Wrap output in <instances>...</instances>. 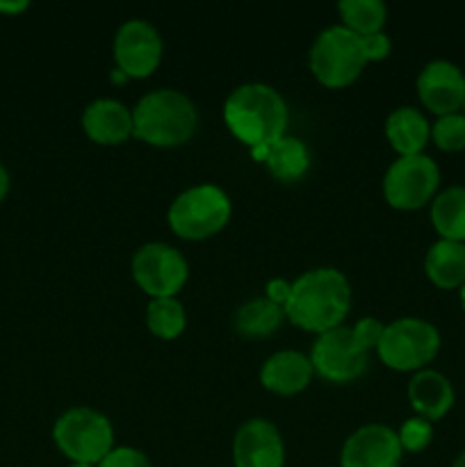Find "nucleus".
<instances>
[{
  "instance_id": "1",
  "label": "nucleus",
  "mask_w": 465,
  "mask_h": 467,
  "mask_svg": "<svg viewBox=\"0 0 465 467\" xmlns=\"http://www.w3.org/2000/svg\"><path fill=\"white\" fill-rule=\"evenodd\" d=\"M351 308V285L340 269L319 267L292 281L285 317L308 333L331 331L342 327Z\"/></svg>"
},
{
  "instance_id": "2",
  "label": "nucleus",
  "mask_w": 465,
  "mask_h": 467,
  "mask_svg": "<svg viewBox=\"0 0 465 467\" xmlns=\"http://www.w3.org/2000/svg\"><path fill=\"white\" fill-rule=\"evenodd\" d=\"M287 103L274 87L249 82L232 91L223 103L228 130L249 149H264L285 137Z\"/></svg>"
},
{
  "instance_id": "3",
  "label": "nucleus",
  "mask_w": 465,
  "mask_h": 467,
  "mask_svg": "<svg viewBox=\"0 0 465 467\" xmlns=\"http://www.w3.org/2000/svg\"><path fill=\"white\" fill-rule=\"evenodd\" d=\"M132 137L158 149H176L194 137L199 112L190 96L178 89H155L132 109Z\"/></svg>"
},
{
  "instance_id": "4",
  "label": "nucleus",
  "mask_w": 465,
  "mask_h": 467,
  "mask_svg": "<svg viewBox=\"0 0 465 467\" xmlns=\"http://www.w3.org/2000/svg\"><path fill=\"white\" fill-rule=\"evenodd\" d=\"M232 214V203L217 185H196L185 190L169 205V228L190 242L208 240L226 228Z\"/></svg>"
},
{
  "instance_id": "5",
  "label": "nucleus",
  "mask_w": 465,
  "mask_h": 467,
  "mask_svg": "<svg viewBox=\"0 0 465 467\" xmlns=\"http://www.w3.org/2000/svg\"><path fill=\"white\" fill-rule=\"evenodd\" d=\"M53 441L71 463L98 465L114 450V429L108 415L78 406L55 420Z\"/></svg>"
},
{
  "instance_id": "6",
  "label": "nucleus",
  "mask_w": 465,
  "mask_h": 467,
  "mask_svg": "<svg viewBox=\"0 0 465 467\" xmlns=\"http://www.w3.org/2000/svg\"><path fill=\"white\" fill-rule=\"evenodd\" d=\"M310 71L328 89H342L356 82L367 67L363 39L342 26H331L310 46Z\"/></svg>"
},
{
  "instance_id": "7",
  "label": "nucleus",
  "mask_w": 465,
  "mask_h": 467,
  "mask_svg": "<svg viewBox=\"0 0 465 467\" xmlns=\"http://www.w3.org/2000/svg\"><path fill=\"white\" fill-rule=\"evenodd\" d=\"M378 358L395 372H419L440 351V333L431 322L419 317H401L386 324L377 347Z\"/></svg>"
},
{
  "instance_id": "8",
  "label": "nucleus",
  "mask_w": 465,
  "mask_h": 467,
  "mask_svg": "<svg viewBox=\"0 0 465 467\" xmlns=\"http://www.w3.org/2000/svg\"><path fill=\"white\" fill-rule=\"evenodd\" d=\"M440 169L429 155H408L388 167L383 176V196L395 210H419L436 199Z\"/></svg>"
},
{
  "instance_id": "9",
  "label": "nucleus",
  "mask_w": 465,
  "mask_h": 467,
  "mask_svg": "<svg viewBox=\"0 0 465 467\" xmlns=\"http://www.w3.org/2000/svg\"><path fill=\"white\" fill-rule=\"evenodd\" d=\"M190 265L185 255L164 242H149L132 255V278L150 299L176 296L185 287Z\"/></svg>"
},
{
  "instance_id": "10",
  "label": "nucleus",
  "mask_w": 465,
  "mask_h": 467,
  "mask_svg": "<svg viewBox=\"0 0 465 467\" xmlns=\"http://www.w3.org/2000/svg\"><path fill=\"white\" fill-rule=\"evenodd\" d=\"M367 356L369 351L360 345L349 327H337L317 336L308 358L315 374L326 381L351 383L365 374Z\"/></svg>"
},
{
  "instance_id": "11",
  "label": "nucleus",
  "mask_w": 465,
  "mask_h": 467,
  "mask_svg": "<svg viewBox=\"0 0 465 467\" xmlns=\"http://www.w3.org/2000/svg\"><path fill=\"white\" fill-rule=\"evenodd\" d=\"M114 59L128 78H149L162 62V36L149 21H126L114 36Z\"/></svg>"
},
{
  "instance_id": "12",
  "label": "nucleus",
  "mask_w": 465,
  "mask_h": 467,
  "mask_svg": "<svg viewBox=\"0 0 465 467\" xmlns=\"http://www.w3.org/2000/svg\"><path fill=\"white\" fill-rule=\"evenodd\" d=\"M404 450L395 429L386 424H365L345 441L340 467H399Z\"/></svg>"
},
{
  "instance_id": "13",
  "label": "nucleus",
  "mask_w": 465,
  "mask_h": 467,
  "mask_svg": "<svg viewBox=\"0 0 465 467\" xmlns=\"http://www.w3.org/2000/svg\"><path fill=\"white\" fill-rule=\"evenodd\" d=\"M418 96L424 108L436 117H447L463 109L465 105V73L447 59H433L419 71Z\"/></svg>"
},
{
  "instance_id": "14",
  "label": "nucleus",
  "mask_w": 465,
  "mask_h": 467,
  "mask_svg": "<svg viewBox=\"0 0 465 467\" xmlns=\"http://www.w3.org/2000/svg\"><path fill=\"white\" fill-rule=\"evenodd\" d=\"M235 467H285V442L269 420L255 418L242 424L232 438Z\"/></svg>"
},
{
  "instance_id": "15",
  "label": "nucleus",
  "mask_w": 465,
  "mask_h": 467,
  "mask_svg": "<svg viewBox=\"0 0 465 467\" xmlns=\"http://www.w3.org/2000/svg\"><path fill=\"white\" fill-rule=\"evenodd\" d=\"M82 130L91 141L103 146L123 144L132 137V109L114 99H98L89 103L82 112Z\"/></svg>"
},
{
  "instance_id": "16",
  "label": "nucleus",
  "mask_w": 465,
  "mask_h": 467,
  "mask_svg": "<svg viewBox=\"0 0 465 467\" xmlns=\"http://www.w3.org/2000/svg\"><path fill=\"white\" fill-rule=\"evenodd\" d=\"M315 377L313 363L305 354L294 349L278 351L264 360L260 369V383L264 390L281 397H292L304 392Z\"/></svg>"
},
{
  "instance_id": "17",
  "label": "nucleus",
  "mask_w": 465,
  "mask_h": 467,
  "mask_svg": "<svg viewBox=\"0 0 465 467\" xmlns=\"http://www.w3.org/2000/svg\"><path fill=\"white\" fill-rule=\"evenodd\" d=\"M454 386L436 369H419L408 381V401L418 418L438 422L454 406Z\"/></svg>"
},
{
  "instance_id": "18",
  "label": "nucleus",
  "mask_w": 465,
  "mask_h": 467,
  "mask_svg": "<svg viewBox=\"0 0 465 467\" xmlns=\"http://www.w3.org/2000/svg\"><path fill=\"white\" fill-rule=\"evenodd\" d=\"M251 155L269 169L276 181L296 182L305 176L310 167V153L305 144L296 137H281L264 149H251Z\"/></svg>"
},
{
  "instance_id": "19",
  "label": "nucleus",
  "mask_w": 465,
  "mask_h": 467,
  "mask_svg": "<svg viewBox=\"0 0 465 467\" xmlns=\"http://www.w3.org/2000/svg\"><path fill=\"white\" fill-rule=\"evenodd\" d=\"M386 137L399 158L422 155L431 140V126L419 109L397 108L386 119Z\"/></svg>"
},
{
  "instance_id": "20",
  "label": "nucleus",
  "mask_w": 465,
  "mask_h": 467,
  "mask_svg": "<svg viewBox=\"0 0 465 467\" xmlns=\"http://www.w3.org/2000/svg\"><path fill=\"white\" fill-rule=\"evenodd\" d=\"M427 278L440 290H456L465 283V242L438 240L424 258Z\"/></svg>"
},
{
  "instance_id": "21",
  "label": "nucleus",
  "mask_w": 465,
  "mask_h": 467,
  "mask_svg": "<svg viewBox=\"0 0 465 467\" xmlns=\"http://www.w3.org/2000/svg\"><path fill=\"white\" fill-rule=\"evenodd\" d=\"M431 223L440 240L465 242V187L451 185L436 194L431 203Z\"/></svg>"
},
{
  "instance_id": "22",
  "label": "nucleus",
  "mask_w": 465,
  "mask_h": 467,
  "mask_svg": "<svg viewBox=\"0 0 465 467\" xmlns=\"http://www.w3.org/2000/svg\"><path fill=\"white\" fill-rule=\"evenodd\" d=\"M283 319H285V310L272 304L267 296H260V299H251L240 306L235 315V331L251 340H263L281 328Z\"/></svg>"
},
{
  "instance_id": "23",
  "label": "nucleus",
  "mask_w": 465,
  "mask_h": 467,
  "mask_svg": "<svg viewBox=\"0 0 465 467\" xmlns=\"http://www.w3.org/2000/svg\"><path fill=\"white\" fill-rule=\"evenodd\" d=\"M337 12L342 16V27L358 36L383 32L388 18V7L381 0H342Z\"/></svg>"
},
{
  "instance_id": "24",
  "label": "nucleus",
  "mask_w": 465,
  "mask_h": 467,
  "mask_svg": "<svg viewBox=\"0 0 465 467\" xmlns=\"http://www.w3.org/2000/svg\"><path fill=\"white\" fill-rule=\"evenodd\" d=\"M146 327L160 340H176L185 333L187 315L176 296L167 299H150L146 308Z\"/></svg>"
},
{
  "instance_id": "25",
  "label": "nucleus",
  "mask_w": 465,
  "mask_h": 467,
  "mask_svg": "<svg viewBox=\"0 0 465 467\" xmlns=\"http://www.w3.org/2000/svg\"><path fill=\"white\" fill-rule=\"evenodd\" d=\"M431 140L445 153H459L465 149V114H447L438 117L431 126Z\"/></svg>"
},
{
  "instance_id": "26",
  "label": "nucleus",
  "mask_w": 465,
  "mask_h": 467,
  "mask_svg": "<svg viewBox=\"0 0 465 467\" xmlns=\"http://www.w3.org/2000/svg\"><path fill=\"white\" fill-rule=\"evenodd\" d=\"M397 436H399L401 450L408 451V454H419L431 445L433 424L424 418H410L401 424Z\"/></svg>"
},
{
  "instance_id": "27",
  "label": "nucleus",
  "mask_w": 465,
  "mask_h": 467,
  "mask_svg": "<svg viewBox=\"0 0 465 467\" xmlns=\"http://www.w3.org/2000/svg\"><path fill=\"white\" fill-rule=\"evenodd\" d=\"M96 467H153V463L135 447H114Z\"/></svg>"
},
{
  "instance_id": "28",
  "label": "nucleus",
  "mask_w": 465,
  "mask_h": 467,
  "mask_svg": "<svg viewBox=\"0 0 465 467\" xmlns=\"http://www.w3.org/2000/svg\"><path fill=\"white\" fill-rule=\"evenodd\" d=\"M383 328H386V324L378 322V319L363 317V319H358L354 327H351V331H354V336L358 337V342L365 347V349L372 351V349H377L378 342H381Z\"/></svg>"
},
{
  "instance_id": "29",
  "label": "nucleus",
  "mask_w": 465,
  "mask_h": 467,
  "mask_svg": "<svg viewBox=\"0 0 465 467\" xmlns=\"http://www.w3.org/2000/svg\"><path fill=\"white\" fill-rule=\"evenodd\" d=\"M363 39V50H365V57L369 62H383V59L390 55L392 50V41L386 32H377V35H367V36H360Z\"/></svg>"
},
{
  "instance_id": "30",
  "label": "nucleus",
  "mask_w": 465,
  "mask_h": 467,
  "mask_svg": "<svg viewBox=\"0 0 465 467\" xmlns=\"http://www.w3.org/2000/svg\"><path fill=\"white\" fill-rule=\"evenodd\" d=\"M290 292H292V283H287L285 278H272V281L264 285V296H267L272 304L281 306V308H285L287 299H290Z\"/></svg>"
},
{
  "instance_id": "31",
  "label": "nucleus",
  "mask_w": 465,
  "mask_h": 467,
  "mask_svg": "<svg viewBox=\"0 0 465 467\" xmlns=\"http://www.w3.org/2000/svg\"><path fill=\"white\" fill-rule=\"evenodd\" d=\"M30 7V3L27 0H5V3H0V14H9V16H16V14L26 12V9Z\"/></svg>"
},
{
  "instance_id": "32",
  "label": "nucleus",
  "mask_w": 465,
  "mask_h": 467,
  "mask_svg": "<svg viewBox=\"0 0 465 467\" xmlns=\"http://www.w3.org/2000/svg\"><path fill=\"white\" fill-rule=\"evenodd\" d=\"M7 192H9V171L5 169V164L0 162V203L5 201Z\"/></svg>"
},
{
  "instance_id": "33",
  "label": "nucleus",
  "mask_w": 465,
  "mask_h": 467,
  "mask_svg": "<svg viewBox=\"0 0 465 467\" xmlns=\"http://www.w3.org/2000/svg\"><path fill=\"white\" fill-rule=\"evenodd\" d=\"M128 76L123 71H119V68H114L112 71V82H117V85H121V82H126Z\"/></svg>"
},
{
  "instance_id": "34",
  "label": "nucleus",
  "mask_w": 465,
  "mask_h": 467,
  "mask_svg": "<svg viewBox=\"0 0 465 467\" xmlns=\"http://www.w3.org/2000/svg\"><path fill=\"white\" fill-rule=\"evenodd\" d=\"M451 467H465V451H460V454L456 456V461L451 463Z\"/></svg>"
},
{
  "instance_id": "35",
  "label": "nucleus",
  "mask_w": 465,
  "mask_h": 467,
  "mask_svg": "<svg viewBox=\"0 0 465 467\" xmlns=\"http://www.w3.org/2000/svg\"><path fill=\"white\" fill-rule=\"evenodd\" d=\"M460 306H463V310H465V283L460 285Z\"/></svg>"
},
{
  "instance_id": "36",
  "label": "nucleus",
  "mask_w": 465,
  "mask_h": 467,
  "mask_svg": "<svg viewBox=\"0 0 465 467\" xmlns=\"http://www.w3.org/2000/svg\"><path fill=\"white\" fill-rule=\"evenodd\" d=\"M68 467H96V465H82V463H71Z\"/></svg>"
},
{
  "instance_id": "37",
  "label": "nucleus",
  "mask_w": 465,
  "mask_h": 467,
  "mask_svg": "<svg viewBox=\"0 0 465 467\" xmlns=\"http://www.w3.org/2000/svg\"><path fill=\"white\" fill-rule=\"evenodd\" d=\"M463 114H465V105H463Z\"/></svg>"
}]
</instances>
